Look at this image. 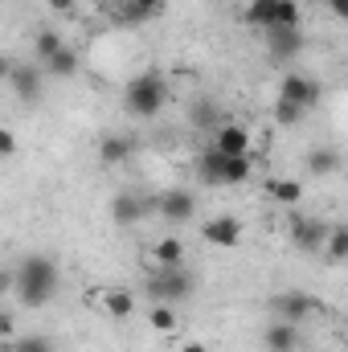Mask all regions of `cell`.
Here are the masks:
<instances>
[{
  "instance_id": "obj_1",
  "label": "cell",
  "mask_w": 348,
  "mask_h": 352,
  "mask_svg": "<svg viewBox=\"0 0 348 352\" xmlns=\"http://www.w3.org/2000/svg\"><path fill=\"white\" fill-rule=\"evenodd\" d=\"M58 263L54 258H45V254H29V258H21L17 266V274H12V291H17V299L25 303V307H41V303H50L54 295H58Z\"/></svg>"
},
{
  "instance_id": "obj_2",
  "label": "cell",
  "mask_w": 348,
  "mask_h": 352,
  "mask_svg": "<svg viewBox=\"0 0 348 352\" xmlns=\"http://www.w3.org/2000/svg\"><path fill=\"white\" fill-rule=\"evenodd\" d=\"M168 102V78L156 74V70H144L135 78H127L123 87V111L131 119H156Z\"/></svg>"
},
{
  "instance_id": "obj_3",
  "label": "cell",
  "mask_w": 348,
  "mask_h": 352,
  "mask_svg": "<svg viewBox=\"0 0 348 352\" xmlns=\"http://www.w3.org/2000/svg\"><path fill=\"white\" fill-rule=\"evenodd\" d=\"M197 291V278H193V270L188 266H152V274H144V295L152 299V303H184L188 295Z\"/></svg>"
},
{
  "instance_id": "obj_4",
  "label": "cell",
  "mask_w": 348,
  "mask_h": 352,
  "mask_svg": "<svg viewBox=\"0 0 348 352\" xmlns=\"http://www.w3.org/2000/svg\"><path fill=\"white\" fill-rule=\"evenodd\" d=\"M197 173H201L205 184L234 188V184H246L254 176V156H217L213 148H205L201 160H197Z\"/></svg>"
},
{
  "instance_id": "obj_5",
  "label": "cell",
  "mask_w": 348,
  "mask_h": 352,
  "mask_svg": "<svg viewBox=\"0 0 348 352\" xmlns=\"http://www.w3.org/2000/svg\"><path fill=\"white\" fill-rule=\"evenodd\" d=\"M242 21L254 29H299V0H250Z\"/></svg>"
},
{
  "instance_id": "obj_6",
  "label": "cell",
  "mask_w": 348,
  "mask_h": 352,
  "mask_svg": "<svg viewBox=\"0 0 348 352\" xmlns=\"http://www.w3.org/2000/svg\"><path fill=\"white\" fill-rule=\"evenodd\" d=\"M279 98H283V102H295V107H303V111H312V107L324 98V87H320L316 78H307V74H283Z\"/></svg>"
},
{
  "instance_id": "obj_7",
  "label": "cell",
  "mask_w": 348,
  "mask_h": 352,
  "mask_svg": "<svg viewBox=\"0 0 348 352\" xmlns=\"http://www.w3.org/2000/svg\"><path fill=\"white\" fill-rule=\"evenodd\" d=\"M209 148L217 156H250V131L242 123H217L209 131Z\"/></svg>"
},
{
  "instance_id": "obj_8",
  "label": "cell",
  "mask_w": 348,
  "mask_h": 352,
  "mask_svg": "<svg viewBox=\"0 0 348 352\" xmlns=\"http://www.w3.org/2000/svg\"><path fill=\"white\" fill-rule=\"evenodd\" d=\"M316 307H320V303H316L312 295H303V291H283V295H274V299H270V311H274V320H287V324H299V320H307Z\"/></svg>"
},
{
  "instance_id": "obj_9",
  "label": "cell",
  "mask_w": 348,
  "mask_h": 352,
  "mask_svg": "<svg viewBox=\"0 0 348 352\" xmlns=\"http://www.w3.org/2000/svg\"><path fill=\"white\" fill-rule=\"evenodd\" d=\"M156 213H160L164 221L180 226V221H188V217L197 213V197H193L188 188H168V192L156 197Z\"/></svg>"
},
{
  "instance_id": "obj_10",
  "label": "cell",
  "mask_w": 348,
  "mask_h": 352,
  "mask_svg": "<svg viewBox=\"0 0 348 352\" xmlns=\"http://www.w3.org/2000/svg\"><path fill=\"white\" fill-rule=\"evenodd\" d=\"M148 213H156V197H135V192H119V197L111 201V217H115L119 226H135V221H144Z\"/></svg>"
},
{
  "instance_id": "obj_11",
  "label": "cell",
  "mask_w": 348,
  "mask_h": 352,
  "mask_svg": "<svg viewBox=\"0 0 348 352\" xmlns=\"http://www.w3.org/2000/svg\"><path fill=\"white\" fill-rule=\"evenodd\" d=\"M8 87H12V94H17L21 102H37V98H41V87H45V74H41V66H17V62H12Z\"/></svg>"
},
{
  "instance_id": "obj_12",
  "label": "cell",
  "mask_w": 348,
  "mask_h": 352,
  "mask_svg": "<svg viewBox=\"0 0 348 352\" xmlns=\"http://www.w3.org/2000/svg\"><path fill=\"white\" fill-rule=\"evenodd\" d=\"M201 234H205L209 246H221V250L242 246V221H238V217H209Z\"/></svg>"
},
{
  "instance_id": "obj_13",
  "label": "cell",
  "mask_w": 348,
  "mask_h": 352,
  "mask_svg": "<svg viewBox=\"0 0 348 352\" xmlns=\"http://www.w3.org/2000/svg\"><path fill=\"white\" fill-rule=\"evenodd\" d=\"M324 238H328V226H324V221L299 217V221L291 226V242H295L303 254H320V250H324Z\"/></svg>"
},
{
  "instance_id": "obj_14",
  "label": "cell",
  "mask_w": 348,
  "mask_h": 352,
  "mask_svg": "<svg viewBox=\"0 0 348 352\" xmlns=\"http://www.w3.org/2000/svg\"><path fill=\"white\" fill-rule=\"evenodd\" d=\"M41 74H45V78H54V82L74 78V74H78V54H74L70 45H62L58 54H50V58L41 62Z\"/></svg>"
},
{
  "instance_id": "obj_15",
  "label": "cell",
  "mask_w": 348,
  "mask_h": 352,
  "mask_svg": "<svg viewBox=\"0 0 348 352\" xmlns=\"http://www.w3.org/2000/svg\"><path fill=\"white\" fill-rule=\"evenodd\" d=\"M266 352H295L299 349V324H287V320H274L262 336Z\"/></svg>"
},
{
  "instance_id": "obj_16",
  "label": "cell",
  "mask_w": 348,
  "mask_h": 352,
  "mask_svg": "<svg viewBox=\"0 0 348 352\" xmlns=\"http://www.w3.org/2000/svg\"><path fill=\"white\" fill-rule=\"evenodd\" d=\"M266 45H270V58H295L303 50V37L299 29H266Z\"/></svg>"
},
{
  "instance_id": "obj_17",
  "label": "cell",
  "mask_w": 348,
  "mask_h": 352,
  "mask_svg": "<svg viewBox=\"0 0 348 352\" xmlns=\"http://www.w3.org/2000/svg\"><path fill=\"white\" fill-rule=\"evenodd\" d=\"M119 8L127 25H144V21H156L168 8V0H119Z\"/></svg>"
},
{
  "instance_id": "obj_18",
  "label": "cell",
  "mask_w": 348,
  "mask_h": 352,
  "mask_svg": "<svg viewBox=\"0 0 348 352\" xmlns=\"http://www.w3.org/2000/svg\"><path fill=\"white\" fill-rule=\"evenodd\" d=\"M184 258H188V250H184V238H176V234L152 246V266H184Z\"/></svg>"
},
{
  "instance_id": "obj_19",
  "label": "cell",
  "mask_w": 348,
  "mask_h": 352,
  "mask_svg": "<svg viewBox=\"0 0 348 352\" xmlns=\"http://www.w3.org/2000/svg\"><path fill=\"white\" fill-rule=\"evenodd\" d=\"M131 156V140L127 135H102V144H98V160L102 164H123Z\"/></svg>"
},
{
  "instance_id": "obj_20",
  "label": "cell",
  "mask_w": 348,
  "mask_h": 352,
  "mask_svg": "<svg viewBox=\"0 0 348 352\" xmlns=\"http://www.w3.org/2000/svg\"><path fill=\"white\" fill-rule=\"evenodd\" d=\"M266 197H274L279 205H299L303 201V184L299 180H266Z\"/></svg>"
},
{
  "instance_id": "obj_21",
  "label": "cell",
  "mask_w": 348,
  "mask_h": 352,
  "mask_svg": "<svg viewBox=\"0 0 348 352\" xmlns=\"http://www.w3.org/2000/svg\"><path fill=\"white\" fill-rule=\"evenodd\" d=\"M102 311H107L111 320H127V316L135 311V295H131V291H107V295H102Z\"/></svg>"
},
{
  "instance_id": "obj_22",
  "label": "cell",
  "mask_w": 348,
  "mask_h": 352,
  "mask_svg": "<svg viewBox=\"0 0 348 352\" xmlns=\"http://www.w3.org/2000/svg\"><path fill=\"white\" fill-rule=\"evenodd\" d=\"M307 168L316 176H336L340 173V156H336L332 148H316V152L307 156Z\"/></svg>"
},
{
  "instance_id": "obj_23",
  "label": "cell",
  "mask_w": 348,
  "mask_h": 352,
  "mask_svg": "<svg viewBox=\"0 0 348 352\" xmlns=\"http://www.w3.org/2000/svg\"><path fill=\"white\" fill-rule=\"evenodd\" d=\"M324 254H328L332 263H345V258H348V230H345V226H328Z\"/></svg>"
},
{
  "instance_id": "obj_24",
  "label": "cell",
  "mask_w": 348,
  "mask_h": 352,
  "mask_svg": "<svg viewBox=\"0 0 348 352\" xmlns=\"http://www.w3.org/2000/svg\"><path fill=\"white\" fill-rule=\"evenodd\" d=\"M148 324H152L156 332H173L176 328V311L168 307V303H152V307H148Z\"/></svg>"
},
{
  "instance_id": "obj_25",
  "label": "cell",
  "mask_w": 348,
  "mask_h": 352,
  "mask_svg": "<svg viewBox=\"0 0 348 352\" xmlns=\"http://www.w3.org/2000/svg\"><path fill=\"white\" fill-rule=\"evenodd\" d=\"M8 352H54V340L50 336H37V332L33 336H21V340L12 336L8 340Z\"/></svg>"
},
{
  "instance_id": "obj_26",
  "label": "cell",
  "mask_w": 348,
  "mask_h": 352,
  "mask_svg": "<svg viewBox=\"0 0 348 352\" xmlns=\"http://www.w3.org/2000/svg\"><path fill=\"white\" fill-rule=\"evenodd\" d=\"M62 45H66V41H62V37H58L54 29H41V33H37V41H33V50H37V66H41V62L50 58V54H58Z\"/></svg>"
},
{
  "instance_id": "obj_27",
  "label": "cell",
  "mask_w": 348,
  "mask_h": 352,
  "mask_svg": "<svg viewBox=\"0 0 348 352\" xmlns=\"http://www.w3.org/2000/svg\"><path fill=\"white\" fill-rule=\"evenodd\" d=\"M303 115H307V111H303V107H295V102H283V98L274 102V119H279L283 127H295V123H303Z\"/></svg>"
},
{
  "instance_id": "obj_28",
  "label": "cell",
  "mask_w": 348,
  "mask_h": 352,
  "mask_svg": "<svg viewBox=\"0 0 348 352\" xmlns=\"http://www.w3.org/2000/svg\"><path fill=\"white\" fill-rule=\"evenodd\" d=\"M201 127H217V102H197V115H193Z\"/></svg>"
},
{
  "instance_id": "obj_29",
  "label": "cell",
  "mask_w": 348,
  "mask_h": 352,
  "mask_svg": "<svg viewBox=\"0 0 348 352\" xmlns=\"http://www.w3.org/2000/svg\"><path fill=\"white\" fill-rule=\"evenodd\" d=\"M21 152V144H17V135L8 131V127H0V156H17Z\"/></svg>"
},
{
  "instance_id": "obj_30",
  "label": "cell",
  "mask_w": 348,
  "mask_h": 352,
  "mask_svg": "<svg viewBox=\"0 0 348 352\" xmlns=\"http://www.w3.org/2000/svg\"><path fill=\"white\" fill-rule=\"evenodd\" d=\"M12 336H17V320L8 311H0V344H8Z\"/></svg>"
},
{
  "instance_id": "obj_31",
  "label": "cell",
  "mask_w": 348,
  "mask_h": 352,
  "mask_svg": "<svg viewBox=\"0 0 348 352\" xmlns=\"http://www.w3.org/2000/svg\"><path fill=\"white\" fill-rule=\"evenodd\" d=\"M54 12H74V0H50Z\"/></svg>"
},
{
  "instance_id": "obj_32",
  "label": "cell",
  "mask_w": 348,
  "mask_h": 352,
  "mask_svg": "<svg viewBox=\"0 0 348 352\" xmlns=\"http://www.w3.org/2000/svg\"><path fill=\"white\" fill-rule=\"evenodd\" d=\"M8 70H12V58L0 54V82H8Z\"/></svg>"
},
{
  "instance_id": "obj_33",
  "label": "cell",
  "mask_w": 348,
  "mask_h": 352,
  "mask_svg": "<svg viewBox=\"0 0 348 352\" xmlns=\"http://www.w3.org/2000/svg\"><path fill=\"white\" fill-rule=\"evenodd\" d=\"M328 4H332V12H336V16H348V0H328Z\"/></svg>"
},
{
  "instance_id": "obj_34",
  "label": "cell",
  "mask_w": 348,
  "mask_h": 352,
  "mask_svg": "<svg viewBox=\"0 0 348 352\" xmlns=\"http://www.w3.org/2000/svg\"><path fill=\"white\" fill-rule=\"evenodd\" d=\"M8 287H12V274H8V270H4V266H0V295H4V291H8Z\"/></svg>"
},
{
  "instance_id": "obj_35",
  "label": "cell",
  "mask_w": 348,
  "mask_h": 352,
  "mask_svg": "<svg viewBox=\"0 0 348 352\" xmlns=\"http://www.w3.org/2000/svg\"><path fill=\"white\" fill-rule=\"evenodd\" d=\"M180 352H209V349H205L201 340H184V349H180Z\"/></svg>"
}]
</instances>
